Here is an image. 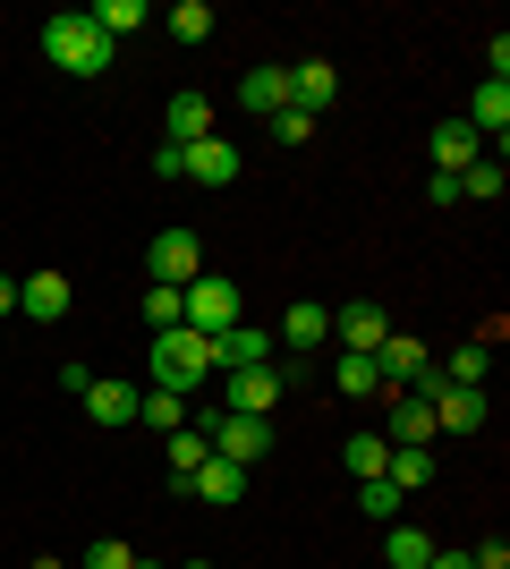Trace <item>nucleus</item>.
Instances as JSON below:
<instances>
[{
  "instance_id": "f257e3e1",
  "label": "nucleus",
  "mask_w": 510,
  "mask_h": 569,
  "mask_svg": "<svg viewBox=\"0 0 510 569\" xmlns=\"http://www.w3.org/2000/svg\"><path fill=\"white\" fill-rule=\"evenodd\" d=\"M34 43H43V60H51L60 77H102V69H111V51H120V43H102V26L86 18V9L43 18V34H34Z\"/></svg>"
},
{
  "instance_id": "f03ea898",
  "label": "nucleus",
  "mask_w": 510,
  "mask_h": 569,
  "mask_svg": "<svg viewBox=\"0 0 510 569\" xmlns=\"http://www.w3.org/2000/svg\"><path fill=\"white\" fill-rule=\"evenodd\" d=\"M204 442H213V459H230V468H256V459L272 451V417H230V408H204V417H188Z\"/></svg>"
},
{
  "instance_id": "7ed1b4c3",
  "label": "nucleus",
  "mask_w": 510,
  "mask_h": 569,
  "mask_svg": "<svg viewBox=\"0 0 510 569\" xmlns=\"http://www.w3.org/2000/svg\"><path fill=\"white\" fill-rule=\"evenodd\" d=\"M179 323H188V332H230V323H239V281H230V272H196L188 289H179Z\"/></svg>"
},
{
  "instance_id": "20e7f679",
  "label": "nucleus",
  "mask_w": 510,
  "mask_h": 569,
  "mask_svg": "<svg viewBox=\"0 0 510 569\" xmlns=\"http://www.w3.org/2000/svg\"><path fill=\"white\" fill-rule=\"evenodd\" d=\"M213 375V349H204V332H153V382L162 391H196V382Z\"/></svg>"
},
{
  "instance_id": "39448f33",
  "label": "nucleus",
  "mask_w": 510,
  "mask_h": 569,
  "mask_svg": "<svg viewBox=\"0 0 510 569\" xmlns=\"http://www.w3.org/2000/svg\"><path fill=\"white\" fill-rule=\"evenodd\" d=\"M290 375L298 366H239V375L221 382V408H230V417H272L281 391H290Z\"/></svg>"
},
{
  "instance_id": "423d86ee",
  "label": "nucleus",
  "mask_w": 510,
  "mask_h": 569,
  "mask_svg": "<svg viewBox=\"0 0 510 569\" xmlns=\"http://www.w3.org/2000/svg\"><path fill=\"white\" fill-rule=\"evenodd\" d=\"M239 144H230V137H221V128H213V137H196V144H179V179H196V188H230V179H239Z\"/></svg>"
},
{
  "instance_id": "0eeeda50",
  "label": "nucleus",
  "mask_w": 510,
  "mask_h": 569,
  "mask_svg": "<svg viewBox=\"0 0 510 569\" xmlns=\"http://www.w3.org/2000/svg\"><path fill=\"white\" fill-rule=\"evenodd\" d=\"M332 340H340V349H358V357H374L391 340V315L374 307V298H349V307H332Z\"/></svg>"
},
{
  "instance_id": "6e6552de",
  "label": "nucleus",
  "mask_w": 510,
  "mask_h": 569,
  "mask_svg": "<svg viewBox=\"0 0 510 569\" xmlns=\"http://www.w3.org/2000/svg\"><path fill=\"white\" fill-rule=\"evenodd\" d=\"M196 272H204V238H196V230H162V238H153V281H162V289H188Z\"/></svg>"
},
{
  "instance_id": "1a4fd4ad",
  "label": "nucleus",
  "mask_w": 510,
  "mask_h": 569,
  "mask_svg": "<svg viewBox=\"0 0 510 569\" xmlns=\"http://www.w3.org/2000/svg\"><path fill=\"white\" fill-rule=\"evenodd\" d=\"M323 340H332V307H316V298H290V315H281L272 349H290V357H316Z\"/></svg>"
},
{
  "instance_id": "9d476101",
  "label": "nucleus",
  "mask_w": 510,
  "mask_h": 569,
  "mask_svg": "<svg viewBox=\"0 0 510 569\" xmlns=\"http://www.w3.org/2000/svg\"><path fill=\"white\" fill-rule=\"evenodd\" d=\"M332 102H340V69H332V60H298V69H290V111L323 119Z\"/></svg>"
},
{
  "instance_id": "9b49d317",
  "label": "nucleus",
  "mask_w": 510,
  "mask_h": 569,
  "mask_svg": "<svg viewBox=\"0 0 510 569\" xmlns=\"http://www.w3.org/2000/svg\"><path fill=\"white\" fill-rule=\"evenodd\" d=\"M69 298H77L69 272H26V281H18V315H26V323H60Z\"/></svg>"
},
{
  "instance_id": "f8f14e48",
  "label": "nucleus",
  "mask_w": 510,
  "mask_h": 569,
  "mask_svg": "<svg viewBox=\"0 0 510 569\" xmlns=\"http://www.w3.org/2000/svg\"><path fill=\"white\" fill-rule=\"evenodd\" d=\"M434 357H426V340H409V332H391L383 349H374V375H383V391H417V375H426Z\"/></svg>"
},
{
  "instance_id": "ddd939ff",
  "label": "nucleus",
  "mask_w": 510,
  "mask_h": 569,
  "mask_svg": "<svg viewBox=\"0 0 510 569\" xmlns=\"http://www.w3.org/2000/svg\"><path fill=\"white\" fill-rule=\"evenodd\" d=\"M77 400H86V417H94V426H137V382H120V375H94Z\"/></svg>"
},
{
  "instance_id": "4468645a",
  "label": "nucleus",
  "mask_w": 510,
  "mask_h": 569,
  "mask_svg": "<svg viewBox=\"0 0 510 569\" xmlns=\"http://www.w3.org/2000/svg\"><path fill=\"white\" fill-rule=\"evenodd\" d=\"M426 153H434V170H442V179H460V170L477 162V153H486V137H477L468 119H442L434 137H426Z\"/></svg>"
},
{
  "instance_id": "2eb2a0df",
  "label": "nucleus",
  "mask_w": 510,
  "mask_h": 569,
  "mask_svg": "<svg viewBox=\"0 0 510 569\" xmlns=\"http://www.w3.org/2000/svg\"><path fill=\"white\" fill-rule=\"evenodd\" d=\"M391 451H426L434 442V408L417 400V391H391V433H383Z\"/></svg>"
},
{
  "instance_id": "dca6fc26",
  "label": "nucleus",
  "mask_w": 510,
  "mask_h": 569,
  "mask_svg": "<svg viewBox=\"0 0 510 569\" xmlns=\"http://www.w3.org/2000/svg\"><path fill=\"white\" fill-rule=\"evenodd\" d=\"M204 349H213V375H239V366H264V357H272V332H247V323H230V332H213Z\"/></svg>"
},
{
  "instance_id": "f3484780",
  "label": "nucleus",
  "mask_w": 510,
  "mask_h": 569,
  "mask_svg": "<svg viewBox=\"0 0 510 569\" xmlns=\"http://www.w3.org/2000/svg\"><path fill=\"white\" fill-rule=\"evenodd\" d=\"M239 102H247L256 119H272L281 102H290V69H281V60H264V69H247V77H239Z\"/></svg>"
},
{
  "instance_id": "a211bd4d",
  "label": "nucleus",
  "mask_w": 510,
  "mask_h": 569,
  "mask_svg": "<svg viewBox=\"0 0 510 569\" xmlns=\"http://www.w3.org/2000/svg\"><path fill=\"white\" fill-rule=\"evenodd\" d=\"M468 128L493 137V153H502V128H510V86H502V77H486V86L468 94Z\"/></svg>"
},
{
  "instance_id": "6ab92c4d",
  "label": "nucleus",
  "mask_w": 510,
  "mask_h": 569,
  "mask_svg": "<svg viewBox=\"0 0 510 569\" xmlns=\"http://www.w3.org/2000/svg\"><path fill=\"white\" fill-rule=\"evenodd\" d=\"M179 493H196V501H247V468H230V459H204V468L188 476V485H179Z\"/></svg>"
},
{
  "instance_id": "aec40b11",
  "label": "nucleus",
  "mask_w": 510,
  "mask_h": 569,
  "mask_svg": "<svg viewBox=\"0 0 510 569\" xmlns=\"http://www.w3.org/2000/svg\"><path fill=\"white\" fill-rule=\"evenodd\" d=\"M196 137H213V102H204V94H170L162 144H196Z\"/></svg>"
},
{
  "instance_id": "412c9836",
  "label": "nucleus",
  "mask_w": 510,
  "mask_h": 569,
  "mask_svg": "<svg viewBox=\"0 0 510 569\" xmlns=\"http://www.w3.org/2000/svg\"><path fill=\"white\" fill-rule=\"evenodd\" d=\"M137 426L179 433V426H188V391H162V382H146V391H137Z\"/></svg>"
},
{
  "instance_id": "4be33fe9",
  "label": "nucleus",
  "mask_w": 510,
  "mask_h": 569,
  "mask_svg": "<svg viewBox=\"0 0 510 569\" xmlns=\"http://www.w3.org/2000/svg\"><path fill=\"white\" fill-rule=\"evenodd\" d=\"M332 391H340V400H374V391H383V375H374V357L340 349V357H332Z\"/></svg>"
},
{
  "instance_id": "5701e85b",
  "label": "nucleus",
  "mask_w": 510,
  "mask_h": 569,
  "mask_svg": "<svg viewBox=\"0 0 510 569\" xmlns=\"http://www.w3.org/2000/svg\"><path fill=\"white\" fill-rule=\"evenodd\" d=\"M486 375H493V340H468L442 357V382H460V391H486Z\"/></svg>"
},
{
  "instance_id": "b1692460",
  "label": "nucleus",
  "mask_w": 510,
  "mask_h": 569,
  "mask_svg": "<svg viewBox=\"0 0 510 569\" xmlns=\"http://www.w3.org/2000/svg\"><path fill=\"white\" fill-rule=\"evenodd\" d=\"M383 485H391L400 501L426 493V485H434V459H426V451H391V459H383Z\"/></svg>"
},
{
  "instance_id": "393cba45",
  "label": "nucleus",
  "mask_w": 510,
  "mask_h": 569,
  "mask_svg": "<svg viewBox=\"0 0 510 569\" xmlns=\"http://www.w3.org/2000/svg\"><path fill=\"white\" fill-rule=\"evenodd\" d=\"M502 188H510V170H502V153H477V162L460 170V196H477V204H502Z\"/></svg>"
},
{
  "instance_id": "a878e982",
  "label": "nucleus",
  "mask_w": 510,
  "mask_h": 569,
  "mask_svg": "<svg viewBox=\"0 0 510 569\" xmlns=\"http://www.w3.org/2000/svg\"><path fill=\"white\" fill-rule=\"evenodd\" d=\"M383 459H391L383 433H349V442H340V468L358 476V485H366V476H383Z\"/></svg>"
},
{
  "instance_id": "bb28decb",
  "label": "nucleus",
  "mask_w": 510,
  "mask_h": 569,
  "mask_svg": "<svg viewBox=\"0 0 510 569\" xmlns=\"http://www.w3.org/2000/svg\"><path fill=\"white\" fill-rule=\"evenodd\" d=\"M86 18L102 26V43H120V34H137V26H146V0H94Z\"/></svg>"
},
{
  "instance_id": "cd10ccee",
  "label": "nucleus",
  "mask_w": 510,
  "mask_h": 569,
  "mask_svg": "<svg viewBox=\"0 0 510 569\" xmlns=\"http://www.w3.org/2000/svg\"><path fill=\"white\" fill-rule=\"evenodd\" d=\"M204 459H213V442H204L196 426H179V433H170V485H188V476L204 468Z\"/></svg>"
},
{
  "instance_id": "c85d7f7f",
  "label": "nucleus",
  "mask_w": 510,
  "mask_h": 569,
  "mask_svg": "<svg viewBox=\"0 0 510 569\" xmlns=\"http://www.w3.org/2000/svg\"><path fill=\"white\" fill-rule=\"evenodd\" d=\"M383 561H391V569H426V561H434L426 527H391V536H383Z\"/></svg>"
},
{
  "instance_id": "c756f323",
  "label": "nucleus",
  "mask_w": 510,
  "mask_h": 569,
  "mask_svg": "<svg viewBox=\"0 0 510 569\" xmlns=\"http://www.w3.org/2000/svg\"><path fill=\"white\" fill-rule=\"evenodd\" d=\"M264 128H272V144H281V153H298V144H316V119H307V111H290V102H281V111H272Z\"/></svg>"
},
{
  "instance_id": "7c9ffc66",
  "label": "nucleus",
  "mask_w": 510,
  "mask_h": 569,
  "mask_svg": "<svg viewBox=\"0 0 510 569\" xmlns=\"http://www.w3.org/2000/svg\"><path fill=\"white\" fill-rule=\"evenodd\" d=\"M170 34H179V43H204V34H213V0H179V9H170Z\"/></svg>"
},
{
  "instance_id": "2f4dec72",
  "label": "nucleus",
  "mask_w": 510,
  "mask_h": 569,
  "mask_svg": "<svg viewBox=\"0 0 510 569\" xmlns=\"http://www.w3.org/2000/svg\"><path fill=\"white\" fill-rule=\"evenodd\" d=\"M358 510H366L374 527H391V519H400V493H391L383 476H366V485H358Z\"/></svg>"
},
{
  "instance_id": "473e14b6",
  "label": "nucleus",
  "mask_w": 510,
  "mask_h": 569,
  "mask_svg": "<svg viewBox=\"0 0 510 569\" xmlns=\"http://www.w3.org/2000/svg\"><path fill=\"white\" fill-rule=\"evenodd\" d=\"M146 323L153 332H179V289H162V281L146 289Z\"/></svg>"
},
{
  "instance_id": "72a5a7b5",
  "label": "nucleus",
  "mask_w": 510,
  "mask_h": 569,
  "mask_svg": "<svg viewBox=\"0 0 510 569\" xmlns=\"http://www.w3.org/2000/svg\"><path fill=\"white\" fill-rule=\"evenodd\" d=\"M86 569H137V552L120 536H102V545H86Z\"/></svg>"
},
{
  "instance_id": "f704fd0d",
  "label": "nucleus",
  "mask_w": 510,
  "mask_h": 569,
  "mask_svg": "<svg viewBox=\"0 0 510 569\" xmlns=\"http://www.w3.org/2000/svg\"><path fill=\"white\" fill-rule=\"evenodd\" d=\"M486 77H502V86H510V34H502V26H493V43H486Z\"/></svg>"
},
{
  "instance_id": "c9c22d12",
  "label": "nucleus",
  "mask_w": 510,
  "mask_h": 569,
  "mask_svg": "<svg viewBox=\"0 0 510 569\" xmlns=\"http://www.w3.org/2000/svg\"><path fill=\"white\" fill-rule=\"evenodd\" d=\"M468 561H477V569H510V545H502V536H493V545H477V552H468Z\"/></svg>"
},
{
  "instance_id": "e433bc0d",
  "label": "nucleus",
  "mask_w": 510,
  "mask_h": 569,
  "mask_svg": "<svg viewBox=\"0 0 510 569\" xmlns=\"http://www.w3.org/2000/svg\"><path fill=\"white\" fill-rule=\"evenodd\" d=\"M9 315H18V281H9V272H0V323H9Z\"/></svg>"
},
{
  "instance_id": "4c0bfd02",
  "label": "nucleus",
  "mask_w": 510,
  "mask_h": 569,
  "mask_svg": "<svg viewBox=\"0 0 510 569\" xmlns=\"http://www.w3.org/2000/svg\"><path fill=\"white\" fill-rule=\"evenodd\" d=\"M426 569H477V561H468V552H434Z\"/></svg>"
},
{
  "instance_id": "58836bf2",
  "label": "nucleus",
  "mask_w": 510,
  "mask_h": 569,
  "mask_svg": "<svg viewBox=\"0 0 510 569\" xmlns=\"http://www.w3.org/2000/svg\"><path fill=\"white\" fill-rule=\"evenodd\" d=\"M34 569H69V561H51V552H43V561H34Z\"/></svg>"
},
{
  "instance_id": "ea45409f",
  "label": "nucleus",
  "mask_w": 510,
  "mask_h": 569,
  "mask_svg": "<svg viewBox=\"0 0 510 569\" xmlns=\"http://www.w3.org/2000/svg\"><path fill=\"white\" fill-rule=\"evenodd\" d=\"M179 569H213V561H179Z\"/></svg>"
},
{
  "instance_id": "a19ab883",
  "label": "nucleus",
  "mask_w": 510,
  "mask_h": 569,
  "mask_svg": "<svg viewBox=\"0 0 510 569\" xmlns=\"http://www.w3.org/2000/svg\"><path fill=\"white\" fill-rule=\"evenodd\" d=\"M137 569H162V561H137Z\"/></svg>"
}]
</instances>
